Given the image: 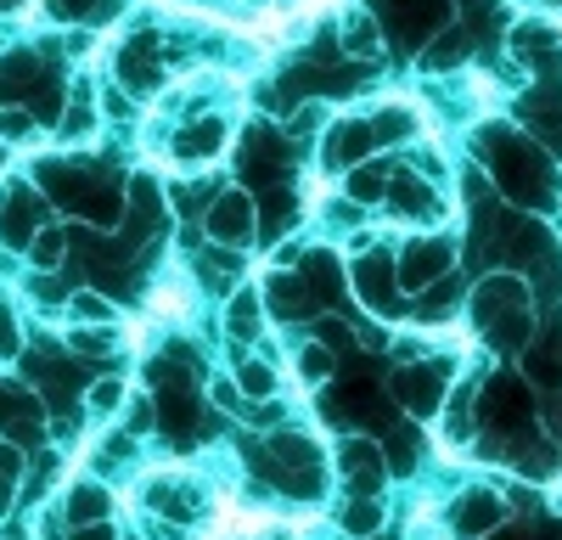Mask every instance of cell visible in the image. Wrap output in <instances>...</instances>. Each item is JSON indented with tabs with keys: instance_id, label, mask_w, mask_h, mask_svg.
I'll list each match as a JSON object with an SVG mask.
<instances>
[{
	"instance_id": "6da1fadb",
	"label": "cell",
	"mask_w": 562,
	"mask_h": 540,
	"mask_svg": "<svg viewBox=\"0 0 562 540\" xmlns=\"http://www.w3.org/2000/svg\"><path fill=\"white\" fill-rule=\"evenodd\" d=\"M265 529V513H243L237 502H225V513H220V540H254Z\"/></svg>"
}]
</instances>
